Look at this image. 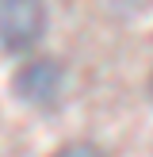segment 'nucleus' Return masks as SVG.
<instances>
[{"mask_svg": "<svg viewBox=\"0 0 153 157\" xmlns=\"http://www.w3.org/2000/svg\"><path fill=\"white\" fill-rule=\"evenodd\" d=\"M50 157H107V153L99 150L96 142H65L61 150H54Z\"/></svg>", "mask_w": 153, "mask_h": 157, "instance_id": "obj_3", "label": "nucleus"}, {"mask_svg": "<svg viewBox=\"0 0 153 157\" xmlns=\"http://www.w3.org/2000/svg\"><path fill=\"white\" fill-rule=\"evenodd\" d=\"M46 35V0H0V46L27 54Z\"/></svg>", "mask_w": 153, "mask_h": 157, "instance_id": "obj_1", "label": "nucleus"}, {"mask_svg": "<svg viewBox=\"0 0 153 157\" xmlns=\"http://www.w3.org/2000/svg\"><path fill=\"white\" fill-rule=\"evenodd\" d=\"M12 92L31 107H54L65 92V69L54 58H35L12 77Z\"/></svg>", "mask_w": 153, "mask_h": 157, "instance_id": "obj_2", "label": "nucleus"}]
</instances>
